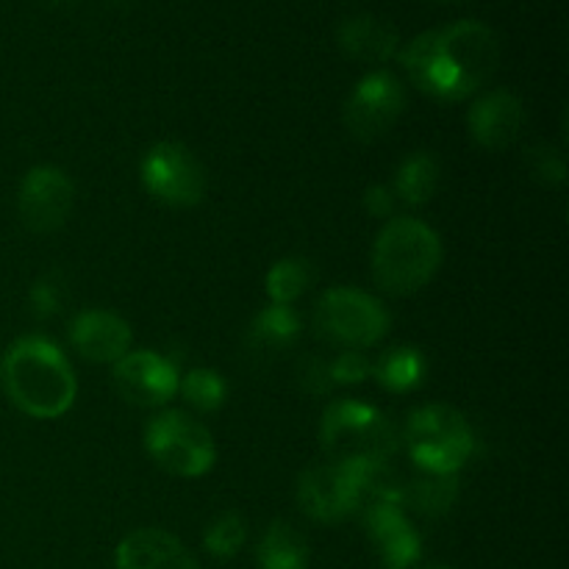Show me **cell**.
Returning <instances> with one entry per match:
<instances>
[{
	"mask_svg": "<svg viewBox=\"0 0 569 569\" xmlns=\"http://www.w3.org/2000/svg\"><path fill=\"white\" fill-rule=\"evenodd\" d=\"M144 450L159 470L200 478L214 467L217 445L209 428L181 409H161L144 428Z\"/></svg>",
	"mask_w": 569,
	"mask_h": 569,
	"instance_id": "obj_7",
	"label": "cell"
},
{
	"mask_svg": "<svg viewBox=\"0 0 569 569\" xmlns=\"http://www.w3.org/2000/svg\"><path fill=\"white\" fill-rule=\"evenodd\" d=\"M311 553L303 533L287 520H276L267 526L259 548H256V567L259 569H309Z\"/></svg>",
	"mask_w": 569,
	"mask_h": 569,
	"instance_id": "obj_20",
	"label": "cell"
},
{
	"mask_svg": "<svg viewBox=\"0 0 569 569\" xmlns=\"http://www.w3.org/2000/svg\"><path fill=\"white\" fill-rule=\"evenodd\" d=\"M439 181H442L439 161L426 150H420V153H411L400 161V167L395 170V181L389 187H392L398 203L426 206L439 192Z\"/></svg>",
	"mask_w": 569,
	"mask_h": 569,
	"instance_id": "obj_21",
	"label": "cell"
},
{
	"mask_svg": "<svg viewBox=\"0 0 569 569\" xmlns=\"http://www.w3.org/2000/svg\"><path fill=\"white\" fill-rule=\"evenodd\" d=\"M376 470L378 467H350L333 461L309 467L298 478V506L306 517L328 526L348 520L370 500Z\"/></svg>",
	"mask_w": 569,
	"mask_h": 569,
	"instance_id": "obj_8",
	"label": "cell"
},
{
	"mask_svg": "<svg viewBox=\"0 0 569 569\" xmlns=\"http://www.w3.org/2000/svg\"><path fill=\"white\" fill-rule=\"evenodd\" d=\"M361 206L370 217L376 220H389L398 209V198H395L392 187L389 183H372V187L365 189V198H361Z\"/></svg>",
	"mask_w": 569,
	"mask_h": 569,
	"instance_id": "obj_30",
	"label": "cell"
},
{
	"mask_svg": "<svg viewBox=\"0 0 569 569\" xmlns=\"http://www.w3.org/2000/svg\"><path fill=\"white\" fill-rule=\"evenodd\" d=\"M400 442L417 470L428 476H459L478 448L470 420L445 403H428L411 411Z\"/></svg>",
	"mask_w": 569,
	"mask_h": 569,
	"instance_id": "obj_5",
	"label": "cell"
},
{
	"mask_svg": "<svg viewBox=\"0 0 569 569\" xmlns=\"http://www.w3.org/2000/svg\"><path fill=\"white\" fill-rule=\"evenodd\" d=\"M522 122H526V106L509 89L483 92L467 114L472 142L492 153L511 148L520 139Z\"/></svg>",
	"mask_w": 569,
	"mask_h": 569,
	"instance_id": "obj_15",
	"label": "cell"
},
{
	"mask_svg": "<svg viewBox=\"0 0 569 569\" xmlns=\"http://www.w3.org/2000/svg\"><path fill=\"white\" fill-rule=\"evenodd\" d=\"M392 317L376 295L356 287H333L317 300L315 331L342 350H367L389 333Z\"/></svg>",
	"mask_w": 569,
	"mask_h": 569,
	"instance_id": "obj_6",
	"label": "cell"
},
{
	"mask_svg": "<svg viewBox=\"0 0 569 569\" xmlns=\"http://www.w3.org/2000/svg\"><path fill=\"white\" fill-rule=\"evenodd\" d=\"M178 395L192 406L198 415H214L226 406L228 400V383L211 367H192V370L181 372L178 381Z\"/></svg>",
	"mask_w": 569,
	"mask_h": 569,
	"instance_id": "obj_24",
	"label": "cell"
},
{
	"mask_svg": "<svg viewBox=\"0 0 569 569\" xmlns=\"http://www.w3.org/2000/svg\"><path fill=\"white\" fill-rule=\"evenodd\" d=\"M114 565L117 569H198L181 539L161 528H137L128 533L117 545Z\"/></svg>",
	"mask_w": 569,
	"mask_h": 569,
	"instance_id": "obj_16",
	"label": "cell"
},
{
	"mask_svg": "<svg viewBox=\"0 0 569 569\" xmlns=\"http://www.w3.org/2000/svg\"><path fill=\"white\" fill-rule=\"evenodd\" d=\"M400 64L420 92L459 103L481 92L500 64V39L487 22L459 20L431 28L398 50Z\"/></svg>",
	"mask_w": 569,
	"mask_h": 569,
	"instance_id": "obj_1",
	"label": "cell"
},
{
	"mask_svg": "<svg viewBox=\"0 0 569 569\" xmlns=\"http://www.w3.org/2000/svg\"><path fill=\"white\" fill-rule=\"evenodd\" d=\"M331 365L333 387H356L372 376V359L365 350H342L339 356L328 359Z\"/></svg>",
	"mask_w": 569,
	"mask_h": 569,
	"instance_id": "obj_29",
	"label": "cell"
},
{
	"mask_svg": "<svg viewBox=\"0 0 569 569\" xmlns=\"http://www.w3.org/2000/svg\"><path fill=\"white\" fill-rule=\"evenodd\" d=\"M406 111V87L389 70H372L345 100V128L359 142H376L398 126Z\"/></svg>",
	"mask_w": 569,
	"mask_h": 569,
	"instance_id": "obj_10",
	"label": "cell"
},
{
	"mask_svg": "<svg viewBox=\"0 0 569 569\" xmlns=\"http://www.w3.org/2000/svg\"><path fill=\"white\" fill-rule=\"evenodd\" d=\"M109 3H133V0H109Z\"/></svg>",
	"mask_w": 569,
	"mask_h": 569,
	"instance_id": "obj_32",
	"label": "cell"
},
{
	"mask_svg": "<svg viewBox=\"0 0 569 569\" xmlns=\"http://www.w3.org/2000/svg\"><path fill=\"white\" fill-rule=\"evenodd\" d=\"M459 500V476H428L403 483V509L422 517H442Z\"/></svg>",
	"mask_w": 569,
	"mask_h": 569,
	"instance_id": "obj_22",
	"label": "cell"
},
{
	"mask_svg": "<svg viewBox=\"0 0 569 569\" xmlns=\"http://www.w3.org/2000/svg\"><path fill=\"white\" fill-rule=\"evenodd\" d=\"M442 237L417 217H392L372 244V281L381 292L406 298L420 292L442 267Z\"/></svg>",
	"mask_w": 569,
	"mask_h": 569,
	"instance_id": "obj_3",
	"label": "cell"
},
{
	"mask_svg": "<svg viewBox=\"0 0 569 569\" xmlns=\"http://www.w3.org/2000/svg\"><path fill=\"white\" fill-rule=\"evenodd\" d=\"M67 303H70V283L59 270H48L28 289V309L37 320H53L67 309Z\"/></svg>",
	"mask_w": 569,
	"mask_h": 569,
	"instance_id": "obj_25",
	"label": "cell"
},
{
	"mask_svg": "<svg viewBox=\"0 0 569 569\" xmlns=\"http://www.w3.org/2000/svg\"><path fill=\"white\" fill-rule=\"evenodd\" d=\"M3 392L22 415L33 420H59L78 395L76 370L67 356L44 337H20L0 359Z\"/></svg>",
	"mask_w": 569,
	"mask_h": 569,
	"instance_id": "obj_2",
	"label": "cell"
},
{
	"mask_svg": "<svg viewBox=\"0 0 569 569\" xmlns=\"http://www.w3.org/2000/svg\"><path fill=\"white\" fill-rule=\"evenodd\" d=\"M295 378H298L300 392H306L309 398H328V395L337 389L331 378V365H328L326 356L320 353H306L303 359L298 361Z\"/></svg>",
	"mask_w": 569,
	"mask_h": 569,
	"instance_id": "obj_28",
	"label": "cell"
},
{
	"mask_svg": "<svg viewBox=\"0 0 569 569\" xmlns=\"http://www.w3.org/2000/svg\"><path fill=\"white\" fill-rule=\"evenodd\" d=\"M409 569H453V567H448V565H422V561H417V565L409 567Z\"/></svg>",
	"mask_w": 569,
	"mask_h": 569,
	"instance_id": "obj_31",
	"label": "cell"
},
{
	"mask_svg": "<svg viewBox=\"0 0 569 569\" xmlns=\"http://www.w3.org/2000/svg\"><path fill=\"white\" fill-rule=\"evenodd\" d=\"M142 189L161 206L192 209L206 194V167L181 142H156L139 161Z\"/></svg>",
	"mask_w": 569,
	"mask_h": 569,
	"instance_id": "obj_9",
	"label": "cell"
},
{
	"mask_svg": "<svg viewBox=\"0 0 569 569\" xmlns=\"http://www.w3.org/2000/svg\"><path fill=\"white\" fill-rule=\"evenodd\" d=\"M59 3H67V0H59Z\"/></svg>",
	"mask_w": 569,
	"mask_h": 569,
	"instance_id": "obj_33",
	"label": "cell"
},
{
	"mask_svg": "<svg viewBox=\"0 0 569 569\" xmlns=\"http://www.w3.org/2000/svg\"><path fill=\"white\" fill-rule=\"evenodd\" d=\"M111 381L126 403L139 409H164L178 395V361L159 350H131L111 367Z\"/></svg>",
	"mask_w": 569,
	"mask_h": 569,
	"instance_id": "obj_11",
	"label": "cell"
},
{
	"mask_svg": "<svg viewBox=\"0 0 569 569\" xmlns=\"http://www.w3.org/2000/svg\"><path fill=\"white\" fill-rule=\"evenodd\" d=\"M526 167L545 187H561L567 181V159L553 144H531L526 150Z\"/></svg>",
	"mask_w": 569,
	"mask_h": 569,
	"instance_id": "obj_27",
	"label": "cell"
},
{
	"mask_svg": "<svg viewBox=\"0 0 569 569\" xmlns=\"http://www.w3.org/2000/svg\"><path fill=\"white\" fill-rule=\"evenodd\" d=\"M300 331H303V322L295 306L267 303L250 320L244 331V348L256 359H278L298 345Z\"/></svg>",
	"mask_w": 569,
	"mask_h": 569,
	"instance_id": "obj_18",
	"label": "cell"
},
{
	"mask_svg": "<svg viewBox=\"0 0 569 569\" xmlns=\"http://www.w3.org/2000/svg\"><path fill=\"white\" fill-rule=\"evenodd\" d=\"M244 542H248V522L237 511L214 517L203 531V548L214 559H233L244 548Z\"/></svg>",
	"mask_w": 569,
	"mask_h": 569,
	"instance_id": "obj_26",
	"label": "cell"
},
{
	"mask_svg": "<svg viewBox=\"0 0 569 569\" xmlns=\"http://www.w3.org/2000/svg\"><path fill=\"white\" fill-rule=\"evenodd\" d=\"M72 203H76V183L61 167L39 164L22 176L17 211L28 231L56 233L70 220Z\"/></svg>",
	"mask_w": 569,
	"mask_h": 569,
	"instance_id": "obj_12",
	"label": "cell"
},
{
	"mask_svg": "<svg viewBox=\"0 0 569 569\" xmlns=\"http://www.w3.org/2000/svg\"><path fill=\"white\" fill-rule=\"evenodd\" d=\"M67 339L81 359L92 365H111L131 353V326L109 309L78 311L67 326Z\"/></svg>",
	"mask_w": 569,
	"mask_h": 569,
	"instance_id": "obj_14",
	"label": "cell"
},
{
	"mask_svg": "<svg viewBox=\"0 0 569 569\" xmlns=\"http://www.w3.org/2000/svg\"><path fill=\"white\" fill-rule=\"evenodd\" d=\"M320 445L333 465L383 467L398 453L400 437L381 409L353 398H339L322 411Z\"/></svg>",
	"mask_w": 569,
	"mask_h": 569,
	"instance_id": "obj_4",
	"label": "cell"
},
{
	"mask_svg": "<svg viewBox=\"0 0 569 569\" xmlns=\"http://www.w3.org/2000/svg\"><path fill=\"white\" fill-rule=\"evenodd\" d=\"M428 359L415 345H392L372 359V376L378 387L392 395H409L426 383Z\"/></svg>",
	"mask_w": 569,
	"mask_h": 569,
	"instance_id": "obj_19",
	"label": "cell"
},
{
	"mask_svg": "<svg viewBox=\"0 0 569 569\" xmlns=\"http://www.w3.org/2000/svg\"><path fill=\"white\" fill-rule=\"evenodd\" d=\"M315 278L317 270L309 259H303V256H287V259H278L267 270L264 292L270 298V303L295 306V300H300L309 292Z\"/></svg>",
	"mask_w": 569,
	"mask_h": 569,
	"instance_id": "obj_23",
	"label": "cell"
},
{
	"mask_svg": "<svg viewBox=\"0 0 569 569\" xmlns=\"http://www.w3.org/2000/svg\"><path fill=\"white\" fill-rule=\"evenodd\" d=\"M361 522L383 569H409L420 561L422 539L403 506L370 500L361 506Z\"/></svg>",
	"mask_w": 569,
	"mask_h": 569,
	"instance_id": "obj_13",
	"label": "cell"
},
{
	"mask_svg": "<svg viewBox=\"0 0 569 569\" xmlns=\"http://www.w3.org/2000/svg\"><path fill=\"white\" fill-rule=\"evenodd\" d=\"M337 44L348 59L361 64H383L400 50V33L392 22L372 14H353L339 22Z\"/></svg>",
	"mask_w": 569,
	"mask_h": 569,
	"instance_id": "obj_17",
	"label": "cell"
}]
</instances>
